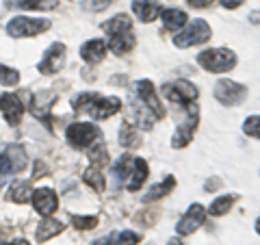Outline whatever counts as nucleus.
I'll list each match as a JSON object with an SVG mask.
<instances>
[{"instance_id":"3","label":"nucleus","mask_w":260,"mask_h":245,"mask_svg":"<svg viewBox=\"0 0 260 245\" xmlns=\"http://www.w3.org/2000/svg\"><path fill=\"white\" fill-rule=\"evenodd\" d=\"M210 37H213V30H210L208 22L206 20H193L186 28H180V33L174 37V44L178 48H191V46L206 44Z\"/></svg>"},{"instance_id":"25","label":"nucleus","mask_w":260,"mask_h":245,"mask_svg":"<svg viewBox=\"0 0 260 245\" xmlns=\"http://www.w3.org/2000/svg\"><path fill=\"white\" fill-rule=\"evenodd\" d=\"M133 161L135 157H130V154H121V157L115 161V165H113V171H115V182H124L126 178L130 176V171H133Z\"/></svg>"},{"instance_id":"6","label":"nucleus","mask_w":260,"mask_h":245,"mask_svg":"<svg viewBox=\"0 0 260 245\" xmlns=\"http://www.w3.org/2000/svg\"><path fill=\"white\" fill-rule=\"evenodd\" d=\"M162 96L176 104H193L200 98V89L189 80H174V83L162 85Z\"/></svg>"},{"instance_id":"12","label":"nucleus","mask_w":260,"mask_h":245,"mask_svg":"<svg viewBox=\"0 0 260 245\" xmlns=\"http://www.w3.org/2000/svg\"><path fill=\"white\" fill-rule=\"evenodd\" d=\"M0 111H3L5 119L11 126H18L24 115V104L15 94H5V96H0Z\"/></svg>"},{"instance_id":"29","label":"nucleus","mask_w":260,"mask_h":245,"mask_svg":"<svg viewBox=\"0 0 260 245\" xmlns=\"http://www.w3.org/2000/svg\"><path fill=\"white\" fill-rule=\"evenodd\" d=\"M133 115H135V121H139V126L143 130H150L154 126V119H156V117H154V113L145 107V104H143V107H135Z\"/></svg>"},{"instance_id":"36","label":"nucleus","mask_w":260,"mask_h":245,"mask_svg":"<svg viewBox=\"0 0 260 245\" xmlns=\"http://www.w3.org/2000/svg\"><path fill=\"white\" fill-rule=\"evenodd\" d=\"M72 222H74V226L80 228V230H91L93 226H98V217H83V215H76V217H72Z\"/></svg>"},{"instance_id":"48","label":"nucleus","mask_w":260,"mask_h":245,"mask_svg":"<svg viewBox=\"0 0 260 245\" xmlns=\"http://www.w3.org/2000/svg\"><path fill=\"white\" fill-rule=\"evenodd\" d=\"M0 245H9V243H0Z\"/></svg>"},{"instance_id":"22","label":"nucleus","mask_w":260,"mask_h":245,"mask_svg":"<svg viewBox=\"0 0 260 245\" xmlns=\"http://www.w3.org/2000/svg\"><path fill=\"white\" fill-rule=\"evenodd\" d=\"M7 163H9L11 171H22L26 167V150L22 148L20 143H11L7 145Z\"/></svg>"},{"instance_id":"27","label":"nucleus","mask_w":260,"mask_h":245,"mask_svg":"<svg viewBox=\"0 0 260 245\" xmlns=\"http://www.w3.org/2000/svg\"><path fill=\"white\" fill-rule=\"evenodd\" d=\"M119 143L124 148H137L139 145V135H137V128L130 121H124L119 128Z\"/></svg>"},{"instance_id":"18","label":"nucleus","mask_w":260,"mask_h":245,"mask_svg":"<svg viewBox=\"0 0 260 245\" xmlns=\"http://www.w3.org/2000/svg\"><path fill=\"white\" fill-rule=\"evenodd\" d=\"M102 30L107 33L109 37L119 35V33H130V30H133V20H130L126 13H119V15H115L113 20L104 22V24H102Z\"/></svg>"},{"instance_id":"38","label":"nucleus","mask_w":260,"mask_h":245,"mask_svg":"<svg viewBox=\"0 0 260 245\" xmlns=\"http://www.w3.org/2000/svg\"><path fill=\"white\" fill-rule=\"evenodd\" d=\"M11 171V167H9V163H7V159L5 157H0V187L5 185V180H7V174Z\"/></svg>"},{"instance_id":"21","label":"nucleus","mask_w":260,"mask_h":245,"mask_svg":"<svg viewBox=\"0 0 260 245\" xmlns=\"http://www.w3.org/2000/svg\"><path fill=\"white\" fill-rule=\"evenodd\" d=\"M63 224L61 222H56V219H50V217H46L42 224H39V228H37V232H35V236H37V241L39 243H46V241H50L52 236H56V234H61L63 232Z\"/></svg>"},{"instance_id":"32","label":"nucleus","mask_w":260,"mask_h":245,"mask_svg":"<svg viewBox=\"0 0 260 245\" xmlns=\"http://www.w3.org/2000/svg\"><path fill=\"white\" fill-rule=\"evenodd\" d=\"M89 159H91V163L95 167L109 165V150H107V145L100 143V141H95V148L89 152Z\"/></svg>"},{"instance_id":"1","label":"nucleus","mask_w":260,"mask_h":245,"mask_svg":"<svg viewBox=\"0 0 260 245\" xmlns=\"http://www.w3.org/2000/svg\"><path fill=\"white\" fill-rule=\"evenodd\" d=\"M239 56L237 52L228 50V48H208V50L198 54V63L210 74H223V72L234 70Z\"/></svg>"},{"instance_id":"34","label":"nucleus","mask_w":260,"mask_h":245,"mask_svg":"<svg viewBox=\"0 0 260 245\" xmlns=\"http://www.w3.org/2000/svg\"><path fill=\"white\" fill-rule=\"evenodd\" d=\"M243 133L260 141V115H249L245 121H243Z\"/></svg>"},{"instance_id":"46","label":"nucleus","mask_w":260,"mask_h":245,"mask_svg":"<svg viewBox=\"0 0 260 245\" xmlns=\"http://www.w3.org/2000/svg\"><path fill=\"white\" fill-rule=\"evenodd\" d=\"M169 245H182V243L178 241V239H172V241H169Z\"/></svg>"},{"instance_id":"8","label":"nucleus","mask_w":260,"mask_h":245,"mask_svg":"<svg viewBox=\"0 0 260 245\" xmlns=\"http://www.w3.org/2000/svg\"><path fill=\"white\" fill-rule=\"evenodd\" d=\"M204 219H206V208L202 206V204H191V206L186 208V213L180 217V222H178L176 232L180 236H189L204 226Z\"/></svg>"},{"instance_id":"26","label":"nucleus","mask_w":260,"mask_h":245,"mask_svg":"<svg viewBox=\"0 0 260 245\" xmlns=\"http://www.w3.org/2000/svg\"><path fill=\"white\" fill-rule=\"evenodd\" d=\"M234 202H237V195H219V198L210 204L208 213L213 217H221V215H225L228 210L234 206Z\"/></svg>"},{"instance_id":"2","label":"nucleus","mask_w":260,"mask_h":245,"mask_svg":"<svg viewBox=\"0 0 260 245\" xmlns=\"http://www.w3.org/2000/svg\"><path fill=\"white\" fill-rule=\"evenodd\" d=\"M100 137H102L100 128L89 124V121H74V124L68 126V130H65V139H68L70 145L76 150L89 148V145H93Z\"/></svg>"},{"instance_id":"14","label":"nucleus","mask_w":260,"mask_h":245,"mask_svg":"<svg viewBox=\"0 0 260 245\" xmlns=\"http://www.w3.org/2000/svg\"><path fill=\"white\" fill-rule=\"evenodd\" d=\"M56 102V94L54 91H39L32 96V102H30V113L35 115L37 119H48L50 115V109L52 104Z\"/></svg>"},{"instance_id":"7","label":"nucleus","mask_w":260,"mask_h":245,"mask_svg":"<svg viewBox=\"0 0 260 245\" xmlns=\"http://www.w3.org/2000/svg\"><path fill=\"white\" fill-rule=\"evenodd\" d=\"M198 126H200V111H198V107H193V104H191V107H189V117H186L182 124L176 128V133L172 137V148L174 150L186 148V145L193 141Z\"/></svg>"},{"instance_id":"41","label":"nucleus","mask_w":260,"mask_h":245,"mask_svg":"<svg viewBox=\"0 0 260 245\" xmlns=\"http://www.w3.org/2000/svg\"><path fill=\"white\" fill-rule=\"evenodd\" d=\"M219 187H221V180H219V178H210V180L204 185V189L206 191H213V189H219Z\"/></svg>"},{"instance_id":"39","label":"nucleus","mask_w":260,"mask_h":245,"mask_svg":"<svg viewBox=\"0 0 260 245\" xmlns=\"http://www.w3.org/2000/svg\"><path fill=\"white\" fill-rule=\"evenodd\" d=\"M189 5L195 7V9H206V7L213 5V0H189Z\"/></svg>"},{"instance_id":"19","label":"nucleus","mask_w":260,"mask_h":245,"mask_svg":"<svg viewBox=\"0 0 260 245\" xmlns=\"http://www.w3.org/2000/svg\"><path fill=\"white\" fill-rule=\"evenodd\" d=\"M160 20L167 30H180L186 24V20H189V15L182 9H165V11H160Z\"/></svg>"},{"instance_id":"30","label":"nucleus","mask_w":260,"mask_h":245,"mask_svg":"<svg viewBox=\"0 0 260 245\" xmlns=\"http://www.w3.org/2000/svg\"><path fill=\"white\" fill-rule=\"evenodd\" d=\"M98 100V94H93V91H87V94H78L74 100H72V109H74L76 113H80V111H89V107Z\"/></svg>"},{"instance_id":"37","label":"nucleus","mask_w":260,"mask_h":245,"mask_svg":"<svg viewBox=\"0 0 260 245\" xmlns=\"http://www.w3.org/2000/svg\"><path fill=\"white\" fill-rule=\"evenodd\" d=\"M115 3V0H85V9L89 11H104Z\"/></svg>"},{"instance_id":"20","label":"nucleus","mask_w":260,"mask_h":245,"mask_svg":"<svg viewBox=\"0 0 260 245\" xmlns=\"http://www.w3.org/2000/svg\"><path fill=\"white\" fill-rule=\"evenodd\" d=\"M135 44H137V42H135L133 30H130V33H119V35H113V37H111V42H109L111 50L115 52L117 56L128 54V52L135 48Z\"/></svg>"},{"instance_id":"47","label":"nucleus","mask_w":260,"mask_h":245,"mask_svg":"<svg viewBox=\"0 0 260 245\" xmlns=\"http://www.w3.org/2000/svg\"><path fill=\"white\" fill-rule=\"evenodd\" d=\"M256 232H258V234H260V217H258V219H256Z\"/></svg>"},{"instance_id":"5","label":"nucleus","mask_w":260,"mask_h":245,"mask_svg":"<svg viewBox=\"0 0 260 245\" xmlns=\"http://www.w3.org/2000/svg\"><path fill=\"white\" fill-rule=\"evenodd\" d=\"M50 28V22L48 20H35V18H24V15H18L13 18L9 24H7V33L13 39L20 37H35L39 33H44Z\"/></svg>"},{"instance_id":"13","label":"nucleus","mask_w":260,"mask_h":245,"mask_svg":"<svg viewBox=\"0 0 260 245\" xmlns=\"http://www.w3.org/2000/svg\"><path fill=\"white\" fill-rule=\"evenodd\" d=\"M119 109H121V100L119 98H102V96H98V100L89 107V115H91L93 119H109V117H113L115 113H119Z\"/></svg>"},{"instance_id":"11","label":"nucleus","mask_w":260,"mask_h":245,"mask_svg":"<svg viewBox=\"0 0 260 245\" xmlns=\"http://www.w3.org/2000/svg\"><path fill=\"white\" fill-rule=\"evenodd\" d=\"M32 206H35V210L39 215L44 217H50L56 208H59V198H56V193L52 189H35L32 191Z\"/></svg>"},{"instance_id":"42","label":"nucleus","mask_w":260,"mask_h":245,"mask_svg":"<svg viewBox=\"0 0 260 245\" xmlns=\"http://www.w3.org/2000/svg\"><path fill=\"white\" fill-rule=\"evenodd\" d=\"M93 245H113V236H102V239L93 241Z\"/></svg>"},{"instance_id":"15","label":"nucleus","mask_w":260,"mask_h":245,"mask_svg":"<svg viewBox=\"0 0 260 245\" xmlns=\"http://www.w3.org/2000/svg\"><path fill=\"white\" fill-rule=\"evenodd\" d=\"M80 56H83V61L87 63H100L104 56H107V42L104 39H89L80 46Z\"/></svg>"},{"instance_id":"33","label":"nucleus","mask_w":260,"mask_h":245,"mask_svg":"<svg viewBox=\"0 0 260 245\" xmlns=\"http://www.w3.org/2000/svg\"><path fill=\"white\" fill-rule=\"evenodd\" d=\"M20 83V72L13 68H7V65H0V85L13 87Z\"/></svg>"},{"instance_id":"31","label":"nucleus","mask_w":260,"mask_h":245,"mask_svg":"<svg viewBox=\"0 0 260 245\" xmlns=\"http://www.w3.org/2000/svg\"><path fill=\"white\" fill-rule=\"evenodd\" d=\"M20 7L35 9V11H50L59 7V0H20Z\"/></svg>"},{"instance_id":"4","label":"nucleus","mask_w":260,"mask_h":245,"mask_svg":"<svg viewBox=\"0 0 260 245\" xmlns=\"http://www.w3.org/2000/svg\"><path fill=\"white\" fill-rule=\"evenodd\" d=\"M213 94L217 98V102H221L223 107H239V104H243L247 98V87L241 85V83H234V80L221 78L215 85Z\"/></svg>"},{"instance_id":"28","label":"nucleus","mask_w":260,"mask_h":245,"mask_svg":"<svg viewBox=\"0 0 260 245\" xmlns=\"http://www.w3.org/2000/svg\"><path fill=\"white\" fill-rule=\"evenodd\" d=\"M83 180H85L89 187H91V189H95L98 193H102V191H104V187H107V182H104V176L100 174V169H98V167H89V169H85Z\"/></svg>"},{"instance_id":"9","label":"nucleus","mask_w":260,"mask_h":245,"mask_svg":"<svg viewBox=\"0 0 260 245\" xmlns=\"http://www.w3.org/2000/svg\"><path fill=\"white\" fill-rule=\"evenodd\" d=\"M63 65H65V44L54 42L44 52V59L39 61L37 70L42 72V74H56V72H59Z\"/></svg>"},{"instance_id":"35","label":"nucleus","mask_w":260,"mask_h":245,"mask_svg":"<svg viewBox=\"0 0 260 245\" xmlns=\"http://www.w3.org/2000/svg\"><path fill=\"white\" fill-rule=\"evenodd\" d=\"M141 241V236L133 232V230H124V232H119L115 239H113V245H137Z\"/></svg>"},{"instance_id":"17","label":"nucleus","mask_w":260,"mask_h":245,"mask_svg":"<svg viewBox=\"0 0 260 245\" xmlns=\"http://www.w3.org/2000/svg\"><path fill=\"white\" fill-rule=\"evenodd\" d=\"M133 11H135V18H139L141 22H154L160 15V7L150 3V0H135Z\"/></svg>"},{"instance_id":"43","label":"nucleus","mask_w":260,"mask_h":245,"mask_svg":"<svg viewBox=\"0 0 260 245\" xmlns=\"http://www.w3.org/2000/svg\"><path fill=\"white\" fill-rule=\"evenodd\" d=\"M44 171H48L46 167H44ZM35 178H42V176H46V174H42V163H37V167H35V174H32Z\"/></svg>"},{"instance_id":"16","label":"nucleus","mask_w":260,"mask_h":245,"mask_svg":"<svg viewBox=\"0 0 260 245\" xmlns=\"http://www.w3.org/2000/svg\"><path fill=\"white\" fill-rule=\"evenodd\" d=\"M148 176H150L148 163H145L143 159H135L133 161V171H130V176H128V189L130 191H139L143 187V182L148 180Z\"/></svg>"},{"instance_id":"44","label":"nucleus","mask_w":260,"mask_h":245,"mask_svg":"<svg viewBox=\"0 0 260 245\" xmlns=\"http://www.w3.org/2000/svg\"><path fill=\"white\" fill-rule=\"evenodd\" d=\"M249 20L254 22V24H260V11H254V13H251V15H249Z\"/></svg>"},{"instance_id":"24","label":"nucleus","mask_w":260,"mask_h":245,"mask_svg":"<svg viewBox=\"0 0 260 245\" xmlns=\"http://www.w3.org/2000/svg\"><path fill=\"white\" fill-rule=\"evenodd\" d=\"M7 198L15 204H24L28 198H30V185L26 180H15L11 187H9V193H7Z\"/></svg>"},{"instance_id":"45","label":"nucleus","mask_w":260,"mask_h":245,"mask_svg":"<svg viewBox=\"0 0 260 245\" xmlns=\"http://www.w3.org/2000/svg\"><path fill=\"white\" fill-rule=\"evenodd\" d=\"M11 245H30V243H28L26 239H15V241H13Z\"/></svg>"},{"instance_id":"10","label":"nucleus","mask_w":260,"mask_h":245,"mask_svg":"<svg viewBox=\"0 0 260 245\" xmlns=\"http://www.w3.org/2000/svg\"><path fill=\"white\" fill-rule=\"evenodd\" d=\"M137 96H139L141 102L154 113V117H156V119L165 117V107L160 104L158 96H156V89H154V85H152V80H145V78L137 80Z\"/></svg>"},{"instance_id":"23","label":"nucleus","mask_w":260,"mask_h":245,"mask_svg":"<svg viewBox=\"0 0 260 245\" xmlns=\"http://www.w3.org/2000/svg\"><path fill=\"white\" fill-rule=\"evenodd\" d=\"M174 187H176V178H174V176H167L165 180L158 182V185H154L152 189L143 195V202H154V200L165 198L169 191H174Z\"/></svg>"},{"instance_id":"40","label":"nucleus","mask_w":260,"mask_h":245,"mask_svg":"<svg viewBox=\"0 0 260 245\" xmlns=\"http://www.w3.org/2000/svg\"><path fill=\"white\" fill-rule=\"evenodd\" d=\"M245 0H221V5L225 7V9H237V7H241Z\"/></svg>"}]
</instances>
